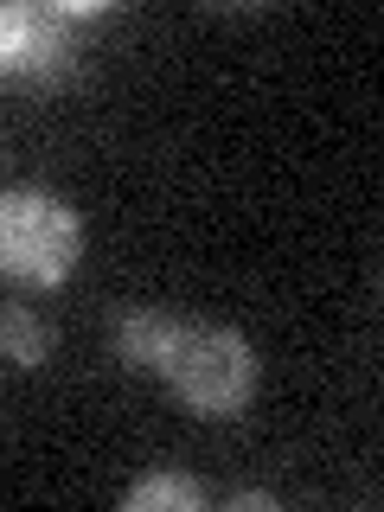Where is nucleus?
Returning a JSON list of instances; mask_svg holds the SVG:
<instances>
[{
    "label": "nucleus",
    "mask_w": 384,
    "mask_h": 512,
    "mask_svg": "<svg viewBox=\"0 0 384 512\" xmlns=\"http://www.w3.org/2000/svg\"><path fill=\"white\" fill-rule=\"evenodd\" d=\"M154 378L167 384L192 416L231 423L256 391V352H250V340L237 327H192V320H180L167 352H160Z\"/></svg>",
    "instance_id": "nucleus-1"
},
{
    "label": "nucleus",
    "mask_w": 384,
    "mask_h": 512,
    "mask_svg": "<svg viewBox=\"0 0 384 512\" xmlns=\"http://www.w3.org/2000/svg\"><path fill=\"white\" fill-rule=\"evenodd\" d=\"M84 256V218L39 186L0 192V276L20 288H58L71 282Z\"/></svg>",
    "instance_id": "nucleus-2"
},
{
    "label": "nucleus",
    "mask_w": 384,
    "mask_h": 512,
    "mask_svg": "<svg viewBox=\"0 0 384 512\" xmlns=\"http://www.w3.org/2000/svg\"><path fill=\"white\" fill-rule=\"evenodd\" d=\"M96 0H0V84H52L77 58V26L103 20Z\"/></svg>",
    "instance_id": "nucleus-3"
},
{
    "label": "nucleus",
    "mask_w": 384,
    "mask_h": 512,
    "mask_svg": "<svg viewBox=\"0 0 384 512\" xmlns=\"http://www.w3.org/2000/svg\"><path fill=\"white\" fill-rule=\"evenodd\" d=\"M173 320L167 308H128L122 320H116V352H122V365L128 372H160V352H167V340H173Z\"/></svg>",
    "instance_id": "nucleus-4"
},
{
    "label": "nucleus",
    "mask_w": 384,
    "mask_h": 512,
    "mask_svg": "<svg viewBox=\"0 0 384 512\" xmlns=\"http://www.w3.org/2000/svg\"><path fill=\"white\" fill-rule=\"evenodd\" d=\"M122 512H205V487L192 474H141L122 493Z\"/></svg>",
    "instance_id": "nucleus-5"
},
{
    "label": "nucleus",
    "mask_w": 384,
    "mask_h": 512,
    "mask_svg": "<svg viewBox=\"0 0 384 512\" xmlns=\"http://www.w3.org/2000/svg\"><path fill=\"white\" fill-rule=\"evenodd\" d=\"M0 359H13L20 372H39V365L52 359V327L32 308H7L0 314Z\"/></svg>",
    "instance_id": "nucleus-6"
},
{
    "label": "nucleus",
    "mask_w": 384,
    "mask_h": 512,
    "mask_svg": "<svg viewBox=\"0 0 384 512\" xmlns=\"http://www.w3.org/2000/svg\"><path fill=\"white\" fill-rule=\"evenodd\" d=\"M224 506H231V512H276L282 500H276V493H256V487H237Z\"/></svg>",
    "instance_id": "nucleus-7"
}]
</instances>
